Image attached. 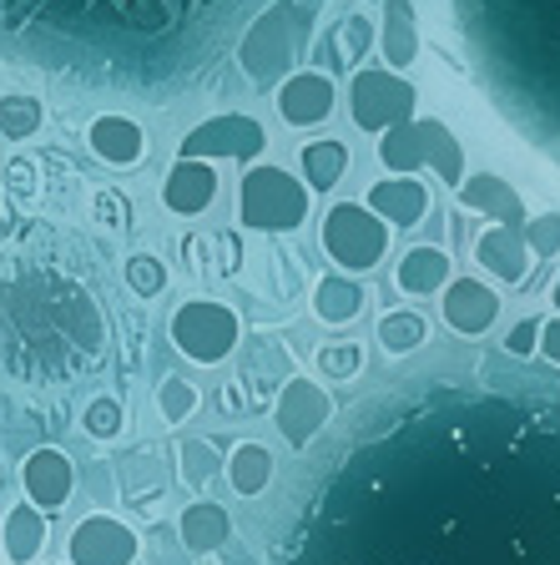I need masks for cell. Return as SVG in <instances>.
I'll list each match as a JSON object with an SVG mask.
<instances>
[{"instance_id":"18","label":"cell","mask_w":560,"mask_h":565,"mask_svg":"<svg viewBox=\"0 0 560 565\" xmlns=\"http://www.w3.org/2000/svg\"><path fill=\"white\" fill-rule=\"evenodd\" d=\"M86 141H92V152L102 157L106 167H137L141 157H147V131H141V121L121 117V111L96 117L92 131H86Z\"/></svg>"},{"instance_id":"32","label":"cell","mask_w":560,"mask_h":565,"mask_svg":"<svg viewBox=\"0 0 560 565\" xmlns=\"http://www.w3.org/2000/svg\"><path fill=\"white\" fill-rule=\"evenodd\" d=\"M314 369L328 379V384H344V379H359L363 369V349L359 343H324L314 359Z\"/></svg>"},{"instance_id":"8","label":"cell","mask_w":560,"mask_h":565,"mask_svg":"<svg viewBox=\"0 0 560 565\" xmlns=\"http://www.w3.org/2000/svg\"><path fill=\"white\" fill-rule=\"evenodd\" d=\"M268 152V131L263 121L247 117V111H222V117H208L182 137V157L187 162H257Z\"/></svg>"},{"instance_id":"41","label":"cell","mask_w":560,"mask_h":565,"mask_svg":"<svg viewBox=\"0 0 560 565\" xmlns=\"http://www.w3.org/2000/svg\"><path fill=\"white\" fill-rule=\"evenodd\" d=\"M550 308L560 313V273H556V282H550Z\"/></svg>"},{"instance_id":"34","label":"cell","mask_w":560,"mask_h":565,"mask_svg":"<svg viewBox=\"0 0 560 565\" xmlns=\"http://www.w3.org/2000/svg\"><path fill=\"white\" fill-rule=\"evenodd\" d=\"M127 288L137 298H157L167 288V263L152 258V253H131L127 258Z\"/></svg>"},{"instance_id":"26","label":"cell","mask_w":560,"mask_h":565,"mask_svg":"<svg viewBox=\"0 0 560 565\" xmlns=\"http://www.w3.org/2000/svg\"><path fill=\"white\" fill-rule=\"evenodd\" d=\"M222 475H228V484H233L243 500H257V494L273 484V455H268V445H257V439H243V445H233V455L222 459Z\"/></svg>"},{"instance_id":"31","label":"cell","mask_w":560,"mask_h":565,"mask_svg":"<svg viewBox=\"0 0 560 565\" xmlns=\"http://www.w3.org/2000/svg\"><path fill=\"white\" fill-rule=\"evenodd\" d=\"M82 429L92 439H117L121 429H127V404L112 399V394H96V399L82 409Z\"/></svg>"},{"instance_id":"23","label":"cell","mask_w":560,"mask_h":565,"mask_svg":"<svg viewBox=\"0 0 560 565\" xmlns=\"http://www.w3.org/2000/svg\"><path fill=\"white\" fill-rule=\"evenodd\" d=\"M414 127H420V141H424V167H430L434 177H440L444 188H459L465 182V147H459V137L444 121H434V117H414Z\"/></svg>"},{"instance_id":"35","label":"cell","mask_w":560,"mask_h":565,"mask_svg":"<svg viewBox=\"0 0 560 565\" xmlns=\"http://www.w3.org/2000/svg\"><path fill=\"white\" fill-rule=\"evenodd\" d=\"M222 470V455L208 439H182V480L187 484H208Z\"/></svg>"},{"instance_id":"24","label":"cell","mask_w":560,"mask_h":565,"mask_svg":"<svg viewBox=\"0 0 560 565\" xmlns=\"http://www.w3.org/2000/svg\"><path fill=\"white\" fill-rule=\"evenodd\" d=\"M314 313L328 329L353 323V318L363 313V282H353V273H324V278L314 282Z\"/></svg>"},{"instance_id":"37","label":"cell","mask_w":560,"mask_h":565,"mask_svg":"<svg viewBox=\"0 0 560 565\" xmlns=\"http://www.w3.org/2000/svg\"><path fill=\"white\" fill-rule=\"evenodd\" d=\"M536 349H540V318H520V323L505 333V353H515V359H530Z\"/></svg>"},{"instance_id":"10","label":"cell","mask_w":560,"mask_h":565,"mask_svg":"<svg viewBox=\"0 0 560 565\" xmlns=\"http://www.w3.org/2000/svg\"><path fill=\"white\" fill-rule=\"evenodd\" d=\"M137 555V530L117 515H82L66 541V565H131Z\"/></svg>"},{"instance_id":"12","label":"cell","mask_w":560,"mask_h":565,"mask_svg":"<svg viewBox=\"0 0 560 565\" xmlns=\"http://www.w3.org/2000/svg\"><path fill=\"white\" fill-rule=\"evenodd\" d=\"M334 102H339V86H334L328 71H293V76L278 82V117L288 127H318V121H328Z\"/></svg>"},{"instance_id":"4","label":"cell","mask_w":560,"mask_h":565,"mask_svg":"<svg viewBox=\"0 0 560 565\" xmlns=\"http://www.w3.org/2000/svg\"><path fill=\"white\" fill-rule=\"evenodd\" d=\"M308 198L304 177L283 172V167H247L243 188H237V217L253 233H293L308 223Z\"/></svg>"},{"instance_id":"30","label":"cell","mask_w":560,"mask_h":565,"mask_svg":"<svg viewBox=\"0 0 560 565\" xmlns=\"http://www.w3.org/2000/svg\"><path fill=\"white\" fill-rule=\"evenodd\" d=\"M41 121H46V106L35 102V96H25V92L0 96V137H6V141L35 137V131H41Z\"/></svg>"},{"instance_id":"27","label":"cell","mask_w":560,"mask_h":565,"mask_svg":"<svg viewBox=\"0 0 560 565\" xmlns=\"http://www.w3.org/2000/svg\"><path fill=\"white\" fill-rule=\"evenodd\" d=\"M298 167H304V188L308 192H334L349 172V147L339 137H324V141H308L298 152Z\"/></svg>"},{"instance_id":"13","label":"cell","mask_w":560,"mask_h":565,"mask_svg":"<svg viewBox=\"0 0 560 565\" xmlns=\"http://www.w3.org/2000/svg\"><path fill=\"white\" fill-rule=\"evenodd\" d=\"M500 318V294L479 278H450L444 288V323L459 333V339H479L490 333V323Z\"/></svg>"},{"instance_id":"42","label":"cell","mask_w":560,"mask_h":565,"mask_svg":"<svg viewBox=\"0 0 560 565\" xmlns=\"http://www.w3.org/2000/svg\"><path fill=\"white\" fill-rule=\"evenodd\" d=\"M0 243H6V217H0Z\"/></svg>"},{"instance_id":"28","label":"cell","mask_w":560,"mask_h":565,"mask_svg":"<svg viewBox=\"0 0 560 565\" xmlns=\"http://www.w3.org/2000/svg\"><path fill=\"white\" fill-rule=\"evenodd\" d=\"M379 162L389 167V177H414L424 167V141L414 121H399L379 137Z\"/></svg>"},{"instance_id":"29","label":"cell","mask_w":560,"mask_h":565,"mask_svg":"<svg viewBox=\"0 0 560 565\" xmlns=\"http://www.w3.org/2000/svg\"><path fill=\"white\" fill-rule=\"evenodd\" d=\"M424 333H430V323H424V313H414V308H394V313L379 318V349H384L389 359H409V353L424 343Z\"/></svg>"},{"instance_id":"17","label":"cell","mask_w":560,"mask_h":565,"mask_svg":"<svg viewBox=\"0 0 560 565\" xmlns=\"http://www.w3.org/2000/svg\"><path fill=\"white\" fill-rule=\"evenodd\" d=\"M475 263L490 278H500V282H526V273H530V247H526V233L520 227H485V233L475 237Z\"/></svg>"},{"instance_id":"9","label":"cell","mask_w":560,"mask_h":565,"mask_svg":"<svg viewBox=\"0 0 560 565\" xmlns=\"http://www.w3.org/2000/svg\"><path fill=\"white\" fill-rule=\"evenodd\" d=\"M328 419H334V399H328L324 384H314V379H283L278 399H273V424H278V435L293 449L314 445L318 429H328Z\"/></svg>"},{"instance_id":"1","label":"cell","mask_w":560,"mask_h":565,"mask_svg":"<svg viewBox=\"0 0 560 565\" xmlns=\"http://www.w3.org/2000/svg\"><path fill=\"white\" fill-rule=\"evenodd\" d=\"M526 445L505 399H420L324 475L293 565H560Z\"/></svg>"},{"instance_id":"33","label":"cell","mask_w":560,"mask_h":565,"mask_svg":"<svg viewBox=\"0 0 560 565\" xmlns=\"http://www.w3.org/2000/svg\"><path fill=\"white\" fill-rule=\"evenodd\" d=\"M157 409H162L167 424H187L198 414V388L187 384V379H162L157 384Z\"/></svg>"},{"instance_id":"39","label":"cell","mask_w":560,"mask_h":565,"mask_svg":"<svg viewBox=\"0 0 560 565\" xmlns=\"http://www.w3.org/2000/svg\"><path fill=\"white\" fill-rule=\"evenodd\" d=\"M96 217H102V223H112V227L121 223V198H117V192H102V198H96Z\"/></svg>"},{"instance_id":"19","label":"cell","mask_w":560,"mask_h":565,"mask_svg":"<svg viewBox=\"0 0 560 565\" xmlns=\"http://www.w3.org/2000/svg\"><path fill=\"white\" fill-rule=\"evenodd\" d=\"M369 41H373V21H369V15H363V11L344 15V21L324 35V46H314V61H318L314 71H328V76L359 71V56L369 51Z\"/></svg>"},{"instance_id":"25","label":"cell","mask_w":560,"mask_h":565,"mask_svg":"<svg viewBox=\"0 0 560 565\" xmlns=\"http://www.w3.org/2000/svg\"><path fill=\"white\" fill-rule=\"evenodd\" d=\"M394 282L414 298H430L450 282V253L444 247H409L394 268Z\"/></svg>"},{"instance_id":"16","label":"cell","mask_w":560,"mask_h":565,"mask_svg":"<svg viewBox=\"0 0 560 565\" xmlns=\"http://www.w3.org/2000/svg\"><path fill=\"white\" fill-rule=\"evenodd\" d=\"M212 198H218V172H212V162H187L182 157L162 182V207L172 212V217H202V212L212 207Z\"/></svg>"},{"instance_id":"38","label":"cell","mask_w":560,"mask_h":565,"mask_svg":"<svg viewBox=\"0 0 560 565\" xmlns=\"http://www.w3.org/2000/svg\"><path fill=\"white\" fill-rule=\"evenodd\" d=\"M536 353H546L550 364L560 369V313L556 318H540V349Z\"/></svg>"},{"instance_id":"43","label":"cell","mask_w":560,"mask_h":565,"mask_svg":"<svg viewBox=\"0 0 560 565\" xmlns=\"http://www.w3.org/2000/svg\"><path fill=\"white\" fill-rule=\"evenodd\" d=\"M304 6H324V0H304Z\"/></svg>"},{"instance_id":"3","label":"cell","mask_w":560,"mask_h":565,"mask_svg":"<svg viewBox=\"0 0 560 565\" xmlns=\"http://www.w3.org/2000/svg\"><path fill=\"white\" fill-rule=\"evenodd\" d=\"M308 35H314V6H304V0H273L268 11L237 35V66L247 71V82L278 86L293 61L308 51Z\"/></svg>"},{"instance_id":"21","label":"cell","mask_w":560,"mask_h":565,"mask_svg":"<svg viewBox=\"0 0 560 565\" xmlns=\"http://www.w3.org/2000/svg\"><path fill=\"white\" fill-rule=\"evenodd\" d=\"M46 510H35L31 500L25 505H11L6 520H0V551L11 565H31L35 555L46 551Z\"/></svg>"},{"instance_id":"40","label":"cell","mask_w":560,"mask_h":565,"mask_svg":"<svg viewBox=\"0 0 560 565\" xmlns=\"http://www.w3.org/2000/svg\"><path fill=\"white\" fill-rule=\"evenodd\" d=\"M86 480H92V494H96V500H112V494H117L112 484H106V465H92V470H86Z\"/></svg>"},{"instance_id":"11","label":"cell","mask_w":560,"mask_h":565,"mask_svg":"<svg viewBox=\"0 0 560 565\" xmlns=\"http://www.w3.org/2000/svg\"><path fill=\"white\" fill-rule=\"evenodd\" d=\"M21 490L35 510H46L51 515V510H61L71 500V490H76V465L51 445L31 449V455L21 459Z\"/></svg>"},{"instance_id":"36","label":"cell","mask_w":560,"mask_h":565,"mask_svg":"<svg viewBox=\"0 0 560 565\" xmlns=\"http://www.w3.org/2000/svg\"><path fill=\"white\" fill-rule=\"evenodd\" d=\"M526 247H530V258H556L560 253V212H546V217H530L526 227Z\"/></svg>"},{"instance_id":"6","label":"cell","mask_w":560,"mask_h":565,"mask_svg":"<svg viewBox=\"0 0 560 565\" xmlns=\"http://www.w3.org/2000/svg\"><path fill=\"white\" fill-rule=\"evenodd\" d=\"M324 253L339 263V273H369L389 253V223L373 217L363 202H339L324 217Z\"/></svg>"},{"instance_id":"20","label":"cell","mask_w":560,"mask_h":565,"mask_svg":"<svg viewBox=\"0 0 560 565\" xmlns=\"http://www.w3.org/2000/svg\"><path fill=\"white\" fill-rule=\"evenodd\" d=\"M379 51H384L389 71H409L414 61H420V15H414V0H384Z\"/></svg>"},{"instance_id":"22","label":"cell","mask_w":560,"mask_h":565,"mask_svg":"<svg viewBox=\"0 0 560 565\" xmlns=\"http://www.w3.org/2000/svg\"><path fill=\"white\" fill-rule=\"evenodd\" d=\"M177 535H182V545L192 555H212L233 535V515L222 505H212V500H198V505H187L182 515H177Z\"/></svg>"},{"instance_id":"2","label":"cell","mask_w":560,"mask_h":565,"mask_svg":"<svg viewBox=\"0 0 560 565\" xmlns=\"http://www.w3.org/2000/svg\"><path fill=\"white\" fill-rule=\"evenodd\" d=\"M233 0H0V25L31 35L35 46H71L92 56H121L131 46H167L192 35L208 11H228Z\"/></svg>"},{"instance_id":"14","label":"cell","mask_w":560,"mask_h":565,"mask_svg":"<svg viewBox=\"0 0 560 565\" xmlns=\"http://www.w3.org/2000/svg\"><path fill=\"white\" fill-rule=\"evenodd\" d=\"M459 207L465 212H479V217H490L500 227H526V198L495 172H475L459 182Z\"/></svg>"},{"instance_id":"15","label":"cell","mask_w":560,"mask_h":565,"mask_svg":"<svg viewBox=\"0 0 560 565\" xmlns=\"http://www.w3.org/2000/svg\"><path fill=\"white\" fill-rule=\"evenodd\" d=\"M363 207L373 217H384L389 227H414L424 223V212H430V188H424L420 177H384V182H373Z\"/></svg>"},{"instance_id":"5","label":"cell","mask_w":560,"mask_h":565,"mask_svg":"<svg viewBox=\"0 0 560 565\" xmlns=\"http://www.w3.org/2000/svg\"><path fill=\"white\" fill-rule=\"evenodd\" d=\"M414 106H420V92H414V82H404V71H389V66L353 71L349 117L359 131H379V137H384L399 121H414Z\"/></svg>"},{"instance_id":"7","label":"cell","mask_w":560,"mask_h":565,"mask_svg":"<svg viewBox=\"0 0 560 565\" xmlns=\"http://www.w3.org/2000/svg\"><path fill=\"white\" fill-rule=\"evenodd\" d=\"M237 343H243V323L228 303L192 298L172 313V349L192 364H222L237 353Z\"/></svg>"}]
</instances>
